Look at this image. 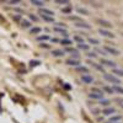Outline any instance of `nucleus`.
Here are the masks:
<instances>
[{"instance_id": "1", "label": "nucleus", "mask_w": 123, "mask_h": 123, "mask_svg": "<svg viewBox=\"0 0 123 123\" xmlns=\"http://www.w3.org/2000/svg\"><path fill=\"white\" fill-rule=\"evenodd\" d=\"M104 79H105L106 81H108V83L113 84V85H119V84H121V80H119L116 75H113V74L105 73V74H104Z\"/></svg>"}, {"instance_id": "2", "label": "nucleus", "mask_w": 123, "mask_h": 123, "mask_svg": "<svg viewBox=\"0 0 123 123\" xmlns=\"http://www.w3.org/2000/svg\"><path fill=\"white\" fill-rule=\"evenodd\" d=\"M95 22H96L97 25L101 26L100 28H105V30H107V28H111V27H112V24H111L110 21H107V20H104V18H96V20H95Z\"/></svg>"}, {"instance_id": "3", "label": "nucleus", "mask_w": 123, "mask_h": 123, "mask_svg": "<svg viewBox=\"0 0 123 123\" xmlns=\"http://www.w3.org/2000/svg\"><path fill=\"white\" fill-rule=\"evenodd\" d=\"M104 49L106 50V53H107V54L115 55V57H117V55H119V54H121V52H119L118 49H116V48H113V47H111V46H105V47H104Z\"/></svg>"}, {"instance_id": "4", "label": "nucleus", "mask_w": 123, "mask_h": 123, "mask_svg": "<svg viewBox=\"0 0 123 123\" xmlns=\"http://www.w3.org/2000/svg\"><path fill=\"white\" fill-rule=\"evenodd\" d=\"M98 33L102 35L104 37H107V38H115L116 37L112 32H110L108 30H105V28H98Z\"/></svg>"}, {"instance_id": "5", "label": "nucleus", "mask_w": 123, "mask_h": 123, "mask_svg": "<svg viewBox=\"0 0 123 123\" xmlns=\"http://www.w3.org/2000/svg\"><path fill=\"white\" fill-rule=\"evenodd\" d=\"M65 64L70 67H79L80 64V59H74V58H69L65 60Z\"/></svg>"}, {"instance_id": "6", "label": "nucleus", "mask_w": 123, "mask_h": 123, "mask_svg": "<svg viewBox=\"0 0 123 123\" xmlns=\"http://www.w3.org/2000/svg\"><path fill=\"white\" fill-rule=\"evenodd\" d=\"M38 12L39 15H44V16H50V17H53L54 12L52 11V10H49V9H44V7H41L38 10Z\"/></svg>"}, {"instance_id": "7", "label": "nucleus", "mask_w": 123, "mask_h": 123, "mask_svg": "<svg viewBox=\"0 0 123 123\" xmlns=\"http://www.w3.org/2000/svg\"><path fill=\"white\" fill-rule=\"evenodd\" d=\"M81 81L85 84H91L92 81H94V78H92L90 74H83L81 75Z\"/></svg>"}, {"instance_id": "8", "label": "nucleus", "mask_w": 123, "mask_h": 123, "mask_svg": "<svg viewBox=\"0 0 123 123\" xmlns=\"http://www.w3.org/2000/svg\"><path fill=\"white\" fill-rule=\"evenodd\" d=\"M102 113L105 116H112L113 113H116V108L115 107H106V108H104Z\"/></svg>"}, {"instance_id": "9", "label": "nucleus", "mask_w": 123, "mask_h": 123, "mask_svg": "<svg viewBox=\"0 0 123 123\" xmlns=\"http://www.w3.org/2000/svg\"><path fill=\"white\" fill-rule=\"evenodd\" d=\"M74 26L78 27V28H84V30H90V28H91V26L87 25V24L84 22V21H81V22H75Z\"/></svg>"}, {"instance_id": "10", "label": "nucleus", "mask_w": 123, "mask_h": 123, "mask_svg": "<svg viewBox=\"0 0 123 123\" xmlns=\"http://www.w3.org/2000/svg\"><path fill=\"white\" fill-rule=\"evenodd\" d=\"M53 31L57 33L63 35L64 37H68V32H67V28H62V27H53Z\"/></svg>"}, {"instance_id": "11", "label": "nucleus", "mask_w": 123, "mask_h": 123, "mask_svg": "<svg viewBox=\"0 0 123 123\" xmlns=\"http://www.w3.org/2000/svg\"><path fill=\"white\" fill-rule=\"evenodd\" d=\"M100 63H101L102 65H105V67H115V65H116L115 62L107 60V59H100Z\"/></svg>"}, {"instance_id": "12", "label": "nucleus", "mask_w": 123, "mask_h": 123, "mask_svg": "<svg viewBox=\"0 0 123 123\" xmlns=\"http://www.w3.org/2000/svg\"><path fill=\"white\" fill-rule=\"evenodd\" d=\"M89 97L90 98H96V100H104V95L102 94H95V92H91V94H89Z\"/></svg>"}, {"instance_id": "13", "label": "nucleus", "mask_w": 123, "mask_h": 123, "mask_svg": "<svg viewBox=\"0 0 123 123\" xmlns=\"http://www.w3.org/2000/svg\"><path fill=\"white\" fill-rule=\"evenodd\" d=\"M52 55L53 57H63L64 55V50H62V49H53L52 50Z\"/></svg>"}, {"instance_id": "14", "label": "nucleus", "mask_w": 123, "mask_h": 123, "mask_svg": "<svg viewBox=\"0 0 123 123\" xmlns=\"http://www.w3.org/2000/svg\"><path fill=\"white\" fill-rule=\"evenodd\" d=\"M75 69H76V71H79V73H84V74H87L89 73V68L87 67H84V65H79Z\"/></svg>"}, {"instance_id": "15", "label": "nucleus", "mask_w": 123, "mask_h": 123, "mask_svg": "<svg viewBox=\"0 0 123 123\" xmlns=\"http://www.w3.org/2000/svg\"><path fill=\"white\" fill-rule=\"evenodd\" d=\"M76 12L80 14V15H89L90 14V11L85 7H76Z\"/></svg>"}, {"instance_id": "16", "label": "nucleus", "mask_w": 123, "mask_h": 123, "mask_svg": "<svg viewBox=\"0 0 123 123\" xmlns=\"http://www.w3.org/2000/svg\"><path fill=\"white\" fill-rule=\"evenodd\" d=\"M89 64H91L92 67H94L95 69H97V70H100L101 73H104L105 74V69H104V67L102 65H98V64H96V63H94V62H89Z\"/></svg>"}, {"instance_id": "17", "label": "nucleus", "mask_w": 123, "mask_h": 123, "mask_svg": "<svg viewBox=\"0 0 123 123\" xmlns=\"http://www.w3.org/2000/svg\"><path fill=\"white\" fill-rule=\"evenodd\" d=\"M112 74L116 75V76H122V78H123V69H117V68H115L113 70H112Z\"/></svg>"}, {"instance_id": "18", "label": "nucleus", "mask_w": 123, "mask_h": 123, "mask_svg": "<svg viewBox=\"0 0 123 123\" xmlns=\"http://www.w3.org/2000/svg\"><path fill=\"white\" fill-rule=\"evenodd\" d=\"M31 4L35 5V6H38L41 9V6L44 5V1H39V0H31Z\"/></svg>"}, {"instance_id": "19", "label": "nucleus", "mask_w": 123, "mask_h": 123, "mask_svg": "<svg viewBox=\"0 0 123 123\" xmlns=\"http://www.w3.org/2000/svg\"><path fill=\"white\" fill-rule=\"evenodd\" d=\"M31 25H32V24H31L28 20H24V18L21 20V26L24 28H28V27H31Z\"/></svg>"}, {"instance_id": "20", "label": "nucleus", "mask_w": 123, "mask_h": 123, "mask_svg": "<svg viewBox=\"0 0 123 123\" xmlns=\"http://www.w3.org/2000/svg\"><path fill=\"white\" fill-rule=\"evenodd\" d=\"M113 91L117 92V94H119V95H123V87L119 86V85H115L113 86Z\"/></svg>"}, {"instance_id": "21", "label": "nucleus", "mask_w": 123, "mask_h": 123, "mask_svg": "<svg viewBox=\"0 0 123 123\" xmlns=\"http://www.w3.org/2000/svg\"><path fill=\"white\" fill-rule=\"evenodd\" d=\"M41 31H42V28H41V27H32L30 32H31V35H37V33L41 32Z\"/></svg>"}, {"instance_id": "22", "label": "nucleus", "mask_w": 123, "mask_h": 123, "mask_svg": "<svg viewBox=\"0 0 123 123\" xmlns=\"http://www.w3.org/2000/svg\"><path fill=\"white\" fill-rule=\"evenodd\" d=\"M90 48L89 44H85V43H79L78 44V49H81V50H87Z\"/></svg>"}, {"instance_id": "23", "label": "nucleus", "mask_w": 123, "mask_h": 123, "mask_svg": "<svg viewBox=\"0 0 123 123\" xmlns=\"http://www.w3.org/2000/svg\"><path fill=\"white\" fill-rule=\"evenodd\" d=\"M60 44H63V46H65V47H69V46L71 44V41L68 39V38H65V39H60Z\"/></svg>"}, {"instance_id": "24", "label": "nucleus", "mask_w": 123, "mask_h": 123, "mask_svg": "<svg viewBox=\"0 0 123 123\" xmlns=\"http://www.w3.org/2000/svg\"><path fill=\"white\" fill-rule=\"evenodd\" d=\"M87 41H89V43H90V44H95V46L100 43V42H98V39L92 38V37H89V38H87Z\"/></svg>"}, {"instance_id": "25", "label": "nucleus", "mask_w": 123, "mask_h": 123, "mask_svg": "<svg viewBox=\"0 0 123 123\" xmlns=\"http://www.w3.org/2000/svg\"><path fill=\"white\" fill-rule=\"evenodd\" d=\"M41 17H42L44 21L47 22H54V18L53 17H50V16H44V15H41Z\"/></svg>"}, {"instance_id": "26", "label": "nucleus", "mask_w": 123, "mask_h": 123, "mask_svg": "<svg viewBox=\"0 0 123 123\" xmlns=\"http://www.w3.org/2000/svg\"><path fill=\"white\" fill-rule=\"evenodd\" d=\"M65 50H67V52H69V53L78 54V49H75V48H73V47H67V48H65Z\"/></svg>"}, {"instance_id": "27", "label": "nucleus", "mask_w": 123, "mask_h": 123, "mask_svg": "<svg viewBox=\"0 0 123 123\" xmlns=\"http://www.w3.org/2000/svg\"><path fill=\"white\" fill-rule=\"evenodd\" d=\"M122 119V116H113L110 118V122H121Z\"/></svg>"}, {"instance_id": "28", "label": "nucleus", "mask_w": 123, "mask_h": 123, "mask_svg": "<svg viewBox=\"0 0 123 123\" xmlns=\"http://www.w3.org/2000/svg\"><path fill=\"white\" fill-rule=\"evenodd\" d=\"M6 4H10V5H17V4H21V1L20 0H7V1H5Z\"/></svg>"}, {"instance_id": "29", "label": "nucleus", "mask_w": 123, "mask_h": 123, "mask_svg": "<svg viewBox=\"0 0 123 123\" xmlns=\"http://www.w3.org/2000/svg\"><path fill=\"white\" fill-rule=\"evenodd\" d=\"M55 4H62V5H68L69 6V4H70V1L69 0H55Z\"/></svg>"}, {"instance_id": "30", "label": "nucleus", "mask_w": 123, "mask_h": 123, "mask_svg": "<svg viewBox=\"0 0 123 123\" xmlns=\"http://www.w3.org/2000/svg\"><path fill=\"white\" fill-rule=\"evenodd\" d=\"M104 91L108 92V94H113V87H110V86H104Z\"/></svg>"}, {"instance_id": "31", "label": "nucleus", "mask_w": 123, "mask_h": 123, "mask_svg": "<svg viewBox=\"0 0 123 123\" xmlns=\"http://www.w3.org/2000/svg\"><path fill=\"white\" fill-rule=\"evenodd\" d=\"M47 39H49V36H47V35L38 36V37H37V41H47Z\"/></svg>"}, {"instance_id": "32", "label": "nucleus", "mask_w": 123, "mask_h": 123, "mask_svg": "<svg viewBox=\"0 0 123 123\" xmlns=\"http://www.w3.org/2000/svg\"><path fill=\"white\" fill-rule=\"evenodd\" d=\"M74 39L76 41V42H79V43H84V38L83 37H80V36H74Z\"/></svg>"}, {"instance_id": "33", "label": "nucleus", "mask_w": 123, "mask_h": 123, "mask_svg": "<svg viewBox=\"0 0 123 123\" xmlns=\"http://www.w3.org/2000/svg\"><path fill=\"white\" fill-rule=\"evenodd\" d=\"M62 11H63L64 14H69V12H71V5H69L68 7H64V9H62Z\"/></svg>"}, {"instance_id": "34", "label": "nucleus", "mask_w": 123, "mask_h": 123, "mask_svg": "<svg viewBox=\"0 0 123 123\" xmlns=\"http://www.w3.org/2000/svg\"><path fill=\"white\" fill-rule=\"evenodd\" d=\"M91 92H95V94H102V95H104V91L100 90V89H96V87H92L91 89Z\"/></svg>"}, {"instance_id": "35", "label": "nucleus", "mask_w": 123, "mask_h": 123, "mask_svg": "<svg viewBox=\"0 0 123 123\" xmlns=\"http://www.w3.org/2000/svg\"><path fill=\"white\" fill-rule=\"evenodd\" d=\"M110 104H111V102H110L108 100H101V101H100V105H101V106H108Z\"/></svg>"}, {"instance_id": "36", "label": "nucleus", "mask_w": 123, "mask_h": 123, "mask_svg": "<svg viewBox=\"0 0 123 123\" xmlns=\"http://www.w3.org/2000/svg\"><path fill=\"white\" fill-rule=\"evenodd\" d=\"M96 53H100V54H102V55H107L106 50H105V49H101V48H96Z\"/></svg>"}, {"instance_id": "37", "label": "nucleus", "mask_w": 123, "mask_h": 123, "mask_svg": "<svg viewBox=\"0 0 123 123\" xmlns=\"http://www.w3.org/2000/svg\"><path fill=\"white\" fill-rule=\"evenodd\" d=\"M86 57L87 58H96V54H95V52H89L86 54Z\"/></svg>"}, {"instance_id": "38", "label": "nucleus", "mask_w": 123, "mask_h": 123, "mask_svg": "<svg viewBox=\"0 0 123 123\" xmlns=\"http://www.w3.org/2000/svg\"><path fill=\"white\" fill-rule=\"evenodd\" d=\"M28 17H30V20H32V21H38V17L37 16H35V15H28Z\"/></svg>"}, {"instance_id": "39", "label": "nucleus", "mask_w": 123, "mask_h": 123, "mask_svg": "<svg viewBox=\"0 0 123 123\" xmlns=\"http://www.w3.org/2000/svg\"><path fill=\"white\" fill-rule=\"evenodd\" d=\"M116 102H118V105L123 108V98H116Z\"/></svg>"}, {"instance_id": "40", "label": "nucleus", "mask_w": 123, "mask_h": 123, "mask_svg": "<svg viewBox=\"0 0 123 123\" xmlns=\"http://www.w3.org/2000/svg\"><path fill=\"white\" fill-rule=\"evenodd\" d=\"M30 64H31V67H36V65L39 64V62H38V60H33V62L31 60V63H30Z\"/></svg>"}, {"instance_id": "41", "label": "nucleus", "mask_w": 123, "mask_h": 123, "mask_svg": "<svg viewBox=\"0 0 123 123\" xmlns=\"http://www.w3.org/2000/svg\"><path fill=\"white\" fill-rule=\"evenodd\" d=\"M39 47H42V48H50V46H49V44H47V43H41V44H39Z\"/></svg>"}, {"instance_id": "42", "label": "nucleus", "mask_w": 123, "mask_h": 123, "mask_svg": "<svg viewBox=\"0 0 123 123\" xmlns=\"http://www.w3.org/2000/svg\"><path fill=\"white\" fill-rule=\"evenodd\" d=\"M64 89H65V90H69V89H71V86H70V85H67V84H65V85H64Z\"/></svg>"}, {"instance_id": "43", "label": "nucleus", "mask_w": 123, "mask_h": 123, "mask_svg": "<svg viewBox=\"0 0 123 123\" xmlns=\"http://www.w3.org/2000/svg\"><path fill=\"white\" fill-rule=\"evenodd\" d=\"M52 42H54V43H57V42H59V41H58L57 38H52Z\"/></svg>"}, {"instance_id": "44", "label": "nucleus", "mask_w": 123, "mask_h": 123, "mask_svg": "<svg viewBox=\"0 0 123 123\" xmlns=\"http://www.w3.org/2000/svg\"><path fill=\"white\" fill-rule=\"evenodd\" d=\"M110 123H121V122H110Z\"/></svg>"}, {"instance_id": "45", "label": "nucleus", "mask_w": 123, "mask_h": 123, "mask_svg": "<svg viewBox=\"0 0 123 123\" xmlns=\"http://www.w3.org/2000/svg\"><path fill=\"white\" fill-rule=\"evenodd\" d=\"M121 35H122V36H123V32H122V33H121Z\"/></svg>"}, {"instance_id": "46", "label": "nucleus", "mask_w": 123, "mask_h": 123, "mask_svg": "<svg viewBox=\"0 0 123 123\" xmlns=\"http://www.w3.org/2000/svg\"><path fill=\"white\" fill-rule=\"evenodd\" d=\"M122 26H123V24H122Z\"/></svg>"}]
</instances>
